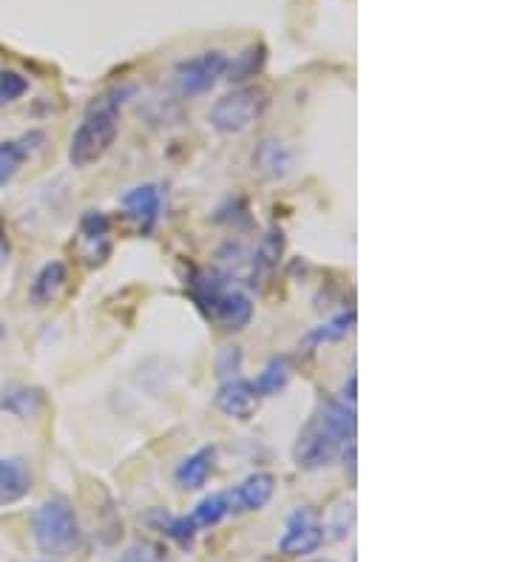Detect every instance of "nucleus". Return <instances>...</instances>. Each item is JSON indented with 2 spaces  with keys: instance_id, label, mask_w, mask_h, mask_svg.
Wrapping results in <instances>:
<instances>
[{
  "instance_id": "nucleus-1",
  "label": "nucleus",
  "mask_w": 511,
  "mask_h": 562,
  "mask_svg": "<svg viewBox=\"0 0 511 562\" xmlns=\"http://www.w3.org/2000/svg\"><path fill=\"white\" fill-rule=\"evenodd\" d=\"M125 94L128 88H114L91 103L83 123L71 137L69 159L74 168H89L111 151V145L120 134V106H123Z\"/></svg>"
},
{
  "instance_id": "nucleus-2",
  "label": "nucleus",
  "mask_w": 511,
  "mask_h": 562,
  "mask_svg": "<svg viewBox=\"0 0 511 562\" xmlns=\"http://www.w3.org/2000/svg\"><path fill=\"white\" fill-rule=\"evenodd\" d=\"M191 296H194L196 307L228 333L245 330L253 318V301L247 299L242 290L228 287L225 276H219L213 270L196 273L191 279Z\"/></svg>"
},
{
  "instance_id": "nucleus-3",
  "label": "nucleus",
  "mask_w": 511,
  "mask_h": 562,
  "mask_svg": "<svg viewBox=\"0 0 511 562\" xmlns=\"http://www.w3.org/2000/svg\"><path fill=\"white\" fill-rule=\"evenodd\" d=\"M32 531H35L37 548L52 557H66L83 543L77 511L71 509V503L63 497H52L37 506L32 514Z\"/></svg>"
},
{
  "instance_id": "nucleus-4",
  "label": "nucleus",
  "mask_w": 511,
  "mask_h": 562,
  "mask_svg": "<svg viewBox=\"0 0 511 562\" xmlns=\"http://www.w3.org/2000/svg\"><path fill=\"white\" fill-rule=\"evenodd\" d=\"M267 106H270V97H267L265 88H236V91H230L222 100L213 103L211 125L219 134H242V131H247L256 120H262Z\"/></svg>"
},
{
  "instance_id": "nucleus-5",
  "label": "nucleus",
  "mask_w": 511,
  "mask_h": 562,
  "mask_svg": "<svg viewBox=\"0 0 511 562\" xmlns=\"http://www.w3.org/2000/svg\"><path fill=\"white\" fill-rule=\"evenodd\" d=\"M344 443H350V440L338 438L327 423L321 421L318 415H313L307 421V426L299 432V438H296L293 460L304 472H318V469L330 466L335 457L341 455Z\"/></svg>"
},
{
  "instance_id": "nucleus-6",
  "label": "nucleus",
  "mask_w": 511,
  "mask_h": 562,
  "mask_svg": "<svg viewBox=\"0 0 511 562\" xmlns=\"http://www.w3.org/2000/svg\"><path fill=\"white\" fill-rule=\"evenodd\" d=\"M228 69V57L225 52H202L191 57V60H182L177 66V88L182 97H202L208 94Z\"/></svg>"
},
{
  "instance_id": "nucleus-7",
  "label": "nucleus",
  "mask_w": 511,
  "mask_h": 562,
  "mask_svg": "<svg viewBox=\"0 0 511 562\" xmlns=\"http://www.w3.org/2000/svg\"><path fill=\"white\" fill-rule=\"evenodd\" d=\"M324 545V528L316 511L296 509L287 517L282 540H279V551L284 557H310Z\"/></svg>"
},
{
  "instance_id": "nucleus-8",
  "label": "nucleus",
  "mask_w": 511,
  "mask_h": 562,
  "mask_svg": "<svg viewBox=\"0 0 511 562\" xmlns=\"http://www.w3.org/2000/svg\"><path fill=\"white\" fill-rule=\"evenodd\" d=\"M213 404L222 415H228L233 421H250L259 409V392L253 389V381L236 375V378L222 381V387L216 389Z\"/></svg>"
},
{
  "instance_id": "nucleus-9",
  "label": "nucleus",
  "mask_w": 511,
  "mask_h": 562,
  "mask_svg": "<svg viewBox=\"0 0 511 562\" xmlns=\"http://www.w3.org/2000/svg\"><path fill=\"white\" fill-rule=\"evenodd\" d=\"M123 208L137 222V228L142 233H151V230L157 228L159 216H162V188L154 185V182H145V185L131 188L123 196Z\"/></svg>"
},
{
  "instance_id": "nucleus-10",
  "label": "nucleus",
  "mask_w": 511,
  "mask_h": 562,
  "mask_svg": "<svg viewBox=\"0 0 511 562\" xmlns=\"http://www.w3.org/2000/svg\"><path fill=\"white\" fill-rule=\"evenodd\" d=\"M276 492V477L267 472H256L239 486H233L228 494L230 514H245V511H259L270 503V497Z\"/></svg>"
},
{
  "instance_id": "nucleus-11",
  "label": "nucleus",
  "mask_w": 511,
  "mask_h": 562,
  "mask_svg": "<svg viewBox=\"0 0 511 562\" xmlns=\"http://www.w3.org/2000/svg\"><path fill=\"white\" fill-rule=\"evenodd\" d=\"M32 492V469L23 457H0V506H15Z\"/></svg>"
},
{
  "instance_id": "nucleus-12",
  "label": "nucleus",
  "mask_w": 511,
  "mask_h": 562,
  "mask_svg": "<svg viewBox=\"0 0 511 562\" xmlns=\"http://www.w3.org/2000/svg\"><path fill=\"white\" fill-rule=\"evenodd\" d=\"M43 142H46V134H43V131H29V134H23L18 140L0 142V188L15 179L20 165L32 157Z\"/></svg>"
},
{
  "instance_id": "nucleus-13",
  "label": "nucleus",
  "mask_w": 511,
  "mask_h": 562,
  "mask_svg": "<svg viewBox=\"0 0 511 562\" xmlns=\"http://www.w3.org/2000/svg\"><path fill=\"white\" fill-rule=\"evenodd\" d=\"M213 463H216V446H205V449H196L194 455H188L174 472L179 489H202L208 483V477L213 472Z\"/></svg>"
},
{
  "instance_id": "nucleus-14",
  "label": "nucleus",
  "mask_w": 511,
  "mask_h": 562,
  "mask_svg": "<svg viewBox=\"0 0 511 562\" xmlns=\"http://www.w3.org/2000/svg\"><path fill=\"white\" fill-rule=\"evenodd\" d=\"M355 330V310H344V313H338L333 316L330 321H324V324H318L313 327L310 333L304 335V347L307 352L318 350V347H324V344H338V341H344L347 335Z\"/></svg>"
},
{
  "instance_id": "nucleus-15",
  "label": "nucleus",
  "mask_w": 511,
  "mask_h": 562,
  "mask_svg": "<svg viewBox=\"0 0 511 562\" xmlns=\"http://www.w3.org/2000/svg\"><path fill=\"white\" fill-rule=\"evenodd\" d=\"M148 523L159 528L165 537H171L179 548H191L196 540V523L188 514H171V511L157 509L148 514Z\"/></svg>"
},
{
  "instance_id": "nucleus-16",
  "label": "nucleus",
  "mask_w": 511,
  "mask_h": 562,
  "mask_svg": "<svg viewBox=\"0 0 511 562\" xmlns=\"http://www.w3.org/2000/svg\"><path fill=\"white\" fill-rule=\"evenodd\" d=\"M267 63V49L262 43H253L242 52L236 54L233 60H228V69H225V80L230 83H247L253 80L256 74H262Z\"/></svg>"
},
{
  "instance_id": "nucleus-17",
  "label": "nucleus",
  "mask_w": 511,
  "mask_h": 562,
  "mask_svg": "<svg viewBox=\"0 0 511 562\" xmlns=\"http://www.w3.org/2000/svg\"><path fill=\"white\" fill-rule=\"evenodd\" d=\"M253 165L270 179H279V176H287V171H290L293 154H290V148L284 142L265 140L259 145V151L253 154Z\"/></svg>"
},
{
  "instance_id": "nucleus-18",
  "label": "nucleus",
  "mask_w": 511,
  "mask_h": 562,
  "mask_svg": "<svg viewBox=\"0 0 511 562\" xmlns=\"http://www.w3.org/2000/svg\"><path fill=\"white\" fill-rule=\"evenodd\" d=\"M63 284H66V264L46 262L37 270L35 281H32V301L35 304H49L52 299H57Z\"/></svg>"
},
{
  "instance_id": "nucleus-19",
  "label": "nucleus",
  "mask_w": 511,
  "mask_h": 562,
  "mask_svg": "<svg viewBox=\"0 0 511 562\" xmlns=\"http://www.w3.org/2000/svg\"><path fill=\"white\" fill-rule=\"evenodd\" d=\"M355 526V500L353 497H341L338 503H335L333 509H330V517H327V523H324V540H330V543H338V540H344Z\"/></svg>"
},
{
  "instance_id": "nucleus-20",
  "label": "nucleus",
  "mask_w": 511,
  "mask_h": 562,
  "mask_svg": "<svg viewBox=\"0 0 511 562\" xmlns=\"http://www.w3.org/2000/svg\"><path fill=\"white\" fill-rule=\"evenodd\" d=\"M230 514V503H228V494L225 492H213L208 497H202L199 503H196L194 514H191V520L196 523V528H211V526H219L225 517Z\"/></svg>"
},
{
  "instance_id": "nucleus-21",
  "label": "nucleus",
  "mask_w": 511,
  "mask_h": 562,
  "mask_svg": "<svg viewBox=\"0 0 511 562\" xmlns=\"http://www.w3.org/2000/svg\"><path fill=\"white\" fill-rule=\"evenodd\" d=\"M287 381H290V364L284 358H273L253 381V389L259 392V398H270V395H279L287 387Z\"/></svg>"
},
{
  "instance_id": "nucleus-22",
  "label": "nucleus",
  "mask_w": 511,
  "mask_h": 562,
  "mask_svg": "<svg viewBox=\"0 0 511 562\" xmlns=\"http://www.w3.org/2000/svg\"><path fill=\"white\" fill-rule=\"evenodd\" d=\"M284 256V233L279 228H270L262 236L259 242V250H256V259L253 264H259L262 270H273L276 264L282 262Z\"/></svg>"
},
{
  "instance_id": "nucleus-23",
  "label": "nucleus",
  "mask_w": 511,
  "mask_h": 562,
  "mask_svg": "<svg viewBox=\"0 0 511 562\" xmlns=\"http://www.w3.org/2000/svg\"><path fill=\"white\" fill-rule=\"evenodd\" d=\"M29 91V80L20 71H0V106L18 103Z\"/></svg>"
},
{
  "instance_id": "nucleus-24",
  "label": "nucleus",
  "mask_w": 511,
  "mask_h": 562,
  "mask_svg": "<svg viewBox=\"0 0 511 562\" xmlns=\"http://www.w3.org/2000/svg\"><path fill=\"white\" fill-rule=\"evenodd\" d=\"M213 367H216V375L222 378V381H228V378H236L239 372H242V350L239 347H222V350L216 352V361H213Z\"/></svg>"
},
{
  "instance_id": "nucleus-25",
  "label": "nucleus",
  "mask_w": 511,
  "mask_h": 562,
  "mask_svg": "<svg viewBox=\"0 0 511 562\" xmlns=\"http://www.w3.org/2000/svg\"><path fill=\"white\" fill-rule=\"evenodd\" d=\"M29 401H40V392H37V389H15L9 398H3L0 409H9V412H15L18 418H29V415H35L37 409V406H32Z\"/></svg>"
},
{
  "instance_id": "nucleus-26",
  "label": "nucleus",
  "mask_w": 511,
  "mask_h": 562,
  "mask_svg": "<svg viewBox=\"0 0 511 562\" xmlns=\"http://www.w3.org/2000/svg\"><path fill=\"white\" fill-rule=\"evenodd\" d=\"M108 230H111V222L103 211H89L80 222V233H83L86 242H106Z\"/></svg>"
},
{
  "instance_id": "nucleus-27",
  "label": "nucleus",
  "mask_w": 511,
  "mask_h": 562,
  "mask_svg": "<svg viewBox=\"0 0 511 562\" xmlns=\"http://www.w3.org/2000/svg\"><path fill=\"white\" fill-rule=\"evenodd\" d=\"M117 562H165V557L157 545L134 543L131 548H125V554Z\"/></svg>"
},
{
  "instance_id": "nucleus-28",
  "label": "nucleus",
  "mask_w": 511,
  "mask_h": 562,
  "mask_svg": "<svg viewBox=\"0 0 511 562\" xmlns=\"http://www.w3.org/2000/svg\"><path fill=\"white\" fill-rule=\"evenodd\" d=\"M355 384H358V378L350 375V378H347V384H344V392H341V401H347V404H353V406H355Z\"/></svg>"
}]
</instances>
